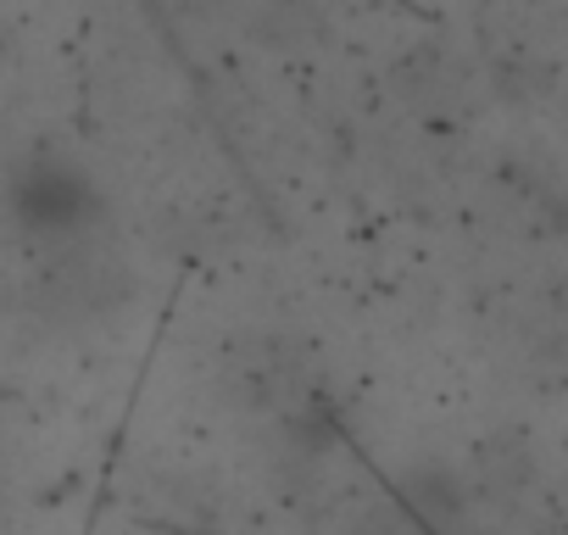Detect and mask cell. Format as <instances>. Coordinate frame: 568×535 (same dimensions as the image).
I'll use <instances>...</instances> for the list:
<instances>
[{
    "label": "cell",
    "instance_id": "obj_1",
    "mask_svg": "<svg viewBox=\"0 0 568 535\" xmlns=\"http://www.w3.org/2000/svg\"><path fill=\"white\" fill-rule=\"evenodd\" d=\"M90 206H95L90 179L62 157H29L12 173V212L34 234H73L90 218Z\"/></svg>",
    "mask_w": 568,
    "mask_h": 535
}]
</instances>
